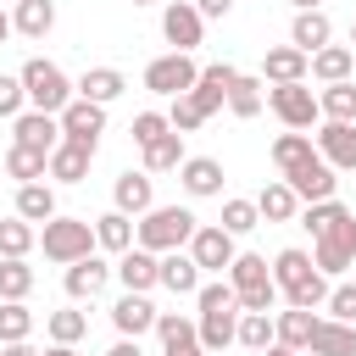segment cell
<instances>
[{
  "instance_id": "obj_1",
  "label": "cell",
  "mask_w": 356,
  "mask_h": 356,
  "mask_svg": "<svg viewBox=\"0 0 356 356\" xmlns=\"http://www.w3.org/2000/svg\"><path fill=\"white\" fill-rule=\"evenodd\" d=\"M306 228L317 239V267L323 273H345L356 261V211H345L339 200H312Z\"/></svg>"
},
{
  "instance_id": "obj_2",
  "label": "cell",
  "mask_w": 356,
  "mask_h": 356,
  "mask_svg": "<svg viewBox=\"0 0 356 356\" xmlns=\"http://www.w3.org/2000/svg\"><path fill=\"white\" fill-rule=\"evenodd\" d=\"M273 284L289 295V306H323L328 300V284H323V267L306 256V250H278V261H273Z\"/></svg>"
},
{
  "instance_id": "obj_3",
  "label": "cell",
  "mask_w": 356,
  "mask_h": 356,
  "mask_svg": "<svg viewBox=\"0 0 356 356\" xmlns=\"http://www.w3.org/2000/svg\"><path fill=\"white\" fill-rule=\"evenodd\" d=\"M195 211H184V206H150L145 211V222H139V245L145 250H178V245H189L195 239Z\"/></svg>"
},
{
  "instance_id": "obj_4",
  "label": "cell",
  "mask_w": 356,
  "mask_h": 356,
  "mask_svg": "<svg viewBox=\"0 0 356 356\" xmlns=\"http://www.w3.org/2000/svg\"><path fill=\"white\" fill-rule=\"evenodd\" d=\"M22 89H28V100H33V111H56L61 117V106L72 100V83H67V72L56 67V61H44V56H33L22 72Z\"/></svg>"
},
{
  "instance_id": "obj_5",
  "label": "cell",
  "mask_w": 356,
  "mask_h": 356,
  "mask_svg": "<svg viewBox=\"0 0 356 356\" xmlns=\"http://www.w3.org/2000/svg\"><path fill=\"white\" fill-rule=\"evenodd\" d=\"M228 278H234V295H239L245 312H273L278 284H273V273H267V256H234Z\"/></svg>"
},
{
  "instance_id": "obj_6",
  "label": "cell",
  "mask_w": 356,
  "mask_h": 356,
  "mask_svg": "<svg viewBox=\"0 0 356 356\" xmlns=\"http://www.w3.org/2000/svg\"><path fill=\"white\" fill-rule=\"evenodd\" d=\"M39 239H44V256L67 267V261H78V256L95 250V222H83V217H50Z\"/></svg>"
},
{
  "instance_id": "obj_7",
  "label": "cell",
  "mask_w": 356,
  "mask_h": 356,
  "mask_svg": "<svg viewBox=\"0 0 356 356\" xmlns=\"http://www.w3.org/2000/svg\"><path fill=\"white\" fill-rule=\"evenodd\" d=\"M195 78H200V67L189 61V50L156 56V61L145 67V89H156V95H189V89H195Z\"/></svg>"
},
{
  "instance_id": "obj_8",
  "label": "cell",
  "mask_w": 356,
  "mask_h": 356,
  "mask_svg": "<svg viewBox=\"0 0 356 356\" xmlns=\"http://www.w3.org/2000/svg\"><path fill=\"white\" fill-rule=\"evenodd\" d=\"M100 134H106V106L100 100H67L61 106V139H72V145H83V150H95L100 145Z\"/></svg>"
},
{
  "instance_id": "obj_9",
  "label": "cell",
  "mask_w": 356,
  "mask_h": 356,
  "mask_svg": "<svg viewBox=\"0 0 356 356\" xmlns=\"http://www.w3.org/2000/svg\"><path fill=\"white\" fill-rule=\"evenodd\" d=\"M267 100H273V111H278L289 128H312V117H323V106H317V95L306 89V78H300V83H278Z\"/></svg>"
},
{
  "instance_id": "obj_10",
  "label": "cell",
  "mask_w": 356,
  "mask_h": 356,
  "mask_svg": "<svg viewBox=\"0 0 356 356\" xmlns=\"http://www.w3.org/2000/svg\"><path fill=\"white\" fill-rule=\"evenodd\" d=\"M234 78H239V72H234V67H222V61H217V67H206V72L195 78V89H189V106H195L200 117H211V111H217V106L228 100Z\"/></svg>"
},
{
  "instance_id": "obj_11",
  "label": "cell",
  "mask_w": 356,
  "mask_h": 356,
  "mask_svg": "<svg viewBox=\"0 0 356 356\" xmlns=\"http://www.w3.org/2000/svg\"><path fill=\"white\" fill-rule=\"evenodd\" d=\"M189 256L200 261V267H211V273H222V267H234V234L228 228H195V239H189Z\"/></svg>"
},
{
  "instance_id": "obj_12",
  "label": "cell",
  "mask_w": 356,
  "mask_h": 356,
  "mask_svg": "<svg viewBox=\"0 0 356 356\" xmlns=\"http://www.w3.org/2000/svg\"><path fill=\"white\" fill-rule=\"evenodd\" d=\"M284 184H289V189H295L306 206H312V200H334V189H339V178H334V167H328L323 156H317V161H306L300 172H289Z\"/></svg>"
},
{
  "instance_id": "obj_13",
  "label": "cell",
  "mask_w": 356,
  "mask_h": 356,
  "mask_svg": "<svg viewBox=\"0 0 356 356\" xmlns=\"http://www.w3.org/2000/svg\"><path fill=\"white\" fill-rule=\"evenodd\" d=\"M106 278H111V267L89 250V256H78V261H67V295L72 300H95L100 289H106Z\"/></svg>"
},
{
  "instance_id": "obj_14",
  "label": "cell",
  "mask_w": 356,
  "mask_h": 356,
  "mask_svg": "<svg viewBox=\"0 0 356 356\" xmlns=\"http://www.w3.org/2000/svg\"><path fill=\"white\" fill-rule=\"evenodd\" d=\"M317 145H323V161H328V167L356 172V122H323Z\"/></svg>"
},
{
  "instance_id": "obj_15",
  "label": "cell",
  "mask_w": 356,
  "mask_h": 356,
  "mask_svg": "<svg viewBox=\"0 0 356 356\" xmlns=\"http://www.w3.org/2000/svg\"><path fill=\"white\" fill-rule=\"evenodd\" d=\"M161 33H167V44L195 50V44H200V11H195V6H184V0H172V6L161 11Z\"/></svg>"
},
{
  "instance_id": "obj_16",
  "label": "cell",
  "mask_w": 356,
  "mask_h": 356,
  "mask_svg": "<svg viewBox=\"0 0 356 356\" xmlns=\"http://www.w3.org/2000/svg\"><path fill=\"white\" fill-rule=\"evenodd\" d=\"M117 278H122V289H150V284H161V261H156V250H122V261H117Z\"/></svg>"
},
{
  "instance_id": "obj_17",
  "label": "cell",
  "mask_w": 356,
  "mask_h": 356,
  "mask_svg": "<svg viewBox=\"0 0 356 356\" xmlns=\"http://www.w3.org/2000/svg\"><path fill=\"white\" fill-rule=\"evenodd\" d=\"M156 317H161V312H156V306H150V300H145L139 289H128V295H122V300L111 306V323H117V328H122L128 339H139L145 328H156Z\"/></svg>"
},
{
  "instance_id": "obj_18",
  "label": "cell",
  "mask_w": 356,
  "mask_h": 356,
  "mask_svg": "<svg viewBox=\"0 0 356 356\" xmlns=\"http://www.w3.org/2000/svg\"><path fill=\"white\" fill-rule=\"evenodd\" d=\"M156 334H161L167 356H195V350H206V345H200V328H195L189 317H178V312H161V317H156Z\"/></svg>"
},
{
  "instance_id": "obj_19",
  "label": "cell",
  "mask_w": 356,
  "mask_h": 356,
  "mask_svg": "<svg viewBox=\"0 0 356 356\" xmlns=\"http://www.w3.org/2000/svg\"><path fill=\"white\" fill-rule=\"evenodd\" d=\"M56 139H61V117H56V111H22V117H17V145L56 150Z\"/></svg>"
},
{
  "instance_id": "obj_20",
  "label": "cell",
  "mask_w": 356,
  "mask_h": 356,
  "mask_svg": "<svg viewBox=\"0 0 356 356\" xmlns=\"http://www.w3.org/2000/svg\"><path fill=\"white\" fill-rule=\"evenodd\" d=\"M161 284H167L172 295H200V261L184 256V250H167V256H161Z\"/></svg>"
},
{
  "instance_id": "obj_21",
  "label": "cell",
  "mask_w": 356,
  "mask_h": 356,
  "mask_svg": "<svg viewBox=\"0 0 356 356\" xmlns=\"http://www.w3.org/2000/svg\"><path fill=\"white\" fill-rule=\"evenodd\" d=\"M306 350H312V356H356V328L339 323V317H334V323H317Z\"/></svg>"
},
{
  "instance_id": "obj_22",
  "label": "cell",
  "mask_w": 356,
  "mask_h": 356,
  "mask_svg": "<svg viewBox=\"0 0 356 356\" xmlns=\"http://www.w3.org/2000/svg\"><path fill=\"white\" fill-rule=\"evenodd\" d=\"M89 156H95V150H83V145L61 139V145L50 150V178H61V184H83V172H89Z\"/></svg>"
},
{
  "instance_id": "obj_23",
  "label": "cell",
  "mask_w": 356,
  "mask_h": 356,
  "mask_svg": "<svg viewBox=\"0 0 356 356\" xmlns=\"http://www.w3.org/2000/svg\"><path fill=\"white\" fill-rule=\"evenodd\" d=\"M306 67H312V56L295 50V44H289V50H267V61H261V72H267L273 83H300Z\"/></svg>"
},
{
  "instance_id": "obj_24",
  "label": "cell",
  "mask_w": 356,
  "mask_h": 356,
  "mask_svg": "<svg viewBox=\"0 0 356 356\" xmlns=\"http://www.w3.org/2000/svg\"><path fill=\"white\" fill-rule=\"evenodd\" d=\"M328 33H334V28H328V17H323V11H300V17H295V28H289L295 50H306V56H317V50L328 44Z\"/></svg>"
},
{
  "instance_id": "obj_25",
  "label": "cell",
  "mask_w": 356,
  "mask_h": 356,
  "mask_svg": "<svg viewBox=\"0 0 356 356\" xmlns=\"http://www.w3.org/2000/svg\"><path fill=\"white\" fill-rule=\"evenodd\" d=\"M44 167H50V150H33V145H11L6 150V172L22 178V184H39Z\"/></svg>"
},
{
  "instance_id": "obj_26",
  "label": "cell",
  "mask_w": 356,
  "mask_h": 356,
  "mask_svg": "<svg viewBox=\"0 0 356 356\" xmlns=\"http://www.w3.org/2000/svg\"><path fill=\"white\" fill-rule=\"evenodd\" d=\"M184 189H189V195H217V189H222V161L189 156V161H184Z\"/></svg>"
},
{
  "instance_id": "obj_27",
  "label": "cell",
  "mask_w": 356,
  "mask_h": 356,
  "mask_svg": "<svg viewBox=\"0 0 356 356\" xmlns=\"http://www.w3.org/2000/svg\"><path fill=\"white\" fill-rule=\"evenodd\" d=\"M95 245H106V250H134V222H128V211H106V217H95Z\"/></svg>"
},
{
  "instance_id": "obj_28",
  "label": "cell",
  "mask_w": 356,
  "mask_h": 356,
  "mask_svg": "<svg viewBox=\"0 0 356 356\" xmlns=\"http://www.w3.org/2000/svg\"><path fill=\"white\" fill-rule=\"evenodd\" d=\"M312 328H317V317H312L306 306H289V312H278V345H289V350H306V345H312Z\"/></svg>"
},
{
  "instance_id": "obj_29",
  "label": "cell",
  "mask_w": 356,
  "mask_h": 356,
  "mask_svg": "<svg viewBox=\"0 0 356 356\" xmlns=\"http://www.w3.org/2000/svg\"><path fill=\"white\" fill-rule=\"evenodd\" d=\"M317 106H323V117H328V122H356V83H350V78L328 83V89L317 95Z\"/></svg>"
},
{
  "instance_id": "obj_30",
  "label": "cell",
  "mask_w": 356,
  "mask_h": 356,
  "mask_svg": "<svg viewBox=\"0 0 356 356\" xmlns=\"http://www.w3.org/2000/svg\"><path fill=\"white\" fill-rule=\"evenodd\" d=\"M122 89H128V83H122V72H117V67H89V72H83V83H78V95H83V100H100V106H106V100H117Z\"/></svg>"
},
{
  "instance_id": "obj_31",
  "label": "cell",
  "mask_w": 356,
  "mask_h": 356,
  "mask_svg": "<svg viewBox=\"0 0 356 356\" xmlns=\"http://www.w3.org/2000/svg\"><path fill=\"white\" fill-rule=\"evenodd\" d=\"M145 167H150V172L184 167V134H178V128H167L161 139H150V145H145Z\"/></svg>"
},
{
  "instance_id": "obj_32",
  "label": "cell",
  "mask_w": 356,
  "mask_h": 356,
  "mask_svg": "<svg viewBox=\"0 0 356 356\" xmlns=\"http://www.w3.org/2000/svg\"><path fill=\"white\" fill-rule=\"evenodd\" d=\"M111 195H117V211H128V217L150 211V178H145V172H122Z\"/></svg>"
},
{
  "instance_id": "obj_33",
  "label": "cell",
  "mask_w": 356,
  "mask_h": 356,
  "mask_svg": "<svg viewBox=\"0 0 356 356\" xmlns=\"http://www.w3.org/2000/svg\"><path fill=\"white\" fill-rule=\"evenodd\" d=\"M295 206H300V195H295L289 184H267V189L256 195V211H261L267 222H289V217H295Z\"/></svg>"
},
{
  "instance_id": "obj_34",
  "label": "cell",
  "mask_w": 356,
  "mask_h": 356,
  "mask_svg": "<svg viewBox=\"0 0 356 356\" xmlns=\"http://www.w3.org/2000/svg\"><path fill=\"white\" fill-rule=\"evenodd\" d=\"M273 161H278V167H284V178H289V172H300L306 161H317V150H312V139H306V134H284V139L273 145Z\"/></svg>"
},
{
  "instance_id": "obj_35",
  "label": "cell",
  "mask_w": 356,
  "mask_h": 356,
  "mask_svg": "<svg viewBox=\"0 0 356 356\" xmlns=\"http://www.w3.org/2000/svg\"><path fill=\"white\" fill-rule=\"evenodd\" d=\"M17 217H28V222H50V217H56V195H50L44 184H22V189H17Z\"/></svg>"
},
{
  "instance_id": "obj_36",
  "label": "cell",
  "mask_w": 356,
  "mask_h": 356,
  "mask_svg": "<svg viewBox=\"0 0 356 356\" xmlns=\"http://www.w3.org/2000/svg\"><path fill=\"white\" fill-rule=\"evenodd\" d=\"M50 22H56V6H50V0H17V28H22L28 39H44Z\"/></svg>"
},
{
  "instance_id": "obj_37",
  "label": "cell",
  "mask_w": 356,
  "mask_h": 356,
  "mask_svg": "<svg viewBox=\"0 0 356 356\" xmlns=\"http://www.w3.org/2000/svg\"><path fill=\"white\" fill-rule=\"evenodd\" d=\"M312 72H317L323 83H339V78H350V50H345V44H323V50L312 56Z\"/></svg>"
},
{
  "instance_id": "obj_38",
  "label": "cell",
  "mask_w": 356,
  "mask_h": 356,
  "mask_svg": "<svg viewBox=\"0 0 356 356\" xmlns=\"http://www.w3.org/2000/svg\"><path fill=\"white\" fill-rule=\"evenodd\" d=\"M278 339V323L267 317V312H245L239 317V345H250V350H267Z\"/></svg>"
},
{
  "instance_id": "obj_39",
  "label": "cell",
  "mask_w": 356,
  "mask_h": 356,
  "mask_svg": "<svg viewBox=\"0 0 356 356\" xmlns=\"http://www.w3.org/2000/svg\"><path fill=\"white\" fill-rule=\"evenodd\" d=\"M33 289V267H22V256H6L0 261V300H22Z\"/></svg>"
},
{
  "instance_id": "obj_40",
  "label": "cell",
  "mask_w": 356,
  "mask_h": 356,
  "mask_svg": "<svg viewBox=\"0 0 356 356\" xmlns=\"http://www.w3.org/2000/svg\"><path fill=\"white\" fill-rule=\"evenodd\" d=\"M28 328H33V312H28L22 300H0V345L28 339Z\"/></svg>"
},
{
  "instance_id": "obj_41",
  "label": "cell",
  "mask_w": 356,
  "mask_h": 356,
  "mask_svg": "<svg viewBox=\"0 0 356 356\" xmlns=\"http://www.w3.org/2000/svg\"><path fill=\"white\" fill-rule=\"evenodd\" d=\"M28 250H33L28 217H6V222H0V256H28Z\"/></svg>"
},
{
  "instance_id": "obj_42",
  "label": "cell",
  "mask_w": 356,
  "mask_h": 356,
  "mask_svg": "<svg viewBox=\"0 0 356 356\" xmlns=\"http://www.w3.org/2000/svg\"><path fill=\"white\" fill-rule=\"evenodd\" d=\"M228 106H234V117H256V111H261V83L239 72L234 89H228Z\"/></svg>"
},
{
  "instance_id": "obj_43",
  "label": "cell",
  "mask_w": 356,
  "mask_h": 356,
  "mask_svg": "<svg viewBox=\"0 0 356 356\" xmlns=\"http://www.w3.org/2000/svg\"><path fill=\"white\" fill-rule=\"evenodd\" d=\"M83 328H89V317H83V312H72V306H67V312H50V339H56V345L83 339Z\"/></svg>"
},
{
  "instance_id": "obj_44",
  "label": "cell",
  "mask_w": 356,
  "mask_h": 356,
  "mask_svg": "<svg viewBox=\"0 0 356 356\" xmlns=\"http://www.w3.org/2000/svg\"><path fill=\"white\" fill-rule=\"evenodd\" d=\"M256 217H261L256 200H228V206H222V228H228V234H250Z\"/></svg>"
},
{
  "instance_id": "obj_45",
  "label": "cell",
  "mask_w": 356,
  "mask_h": 356,
  "mask_svg": "<svg viewBox=\"0 0 356 356\" xmlns=\"http://www.w3.org/2000/svg\"><path fill=\"white\" fill-rule=\"evenodd\" d=\"M167 128H172V122H167L161 111H139V117H134V145H150V139H161Z\"/></svg>"
},
{
  "instance_id": "obj_46",
  "label": "cell",
  "mask_w": 356,
  "mask_h": 356,
  "mask_svg": "<svg viewBox=\"0 0 356 356\" xmlns=\"http://www.w3.org/2000/svg\"><path fill=\"white\" fill-rule=\"evenodd\" d=\"M22 100H28L22 78H6V72H0V117H17V111H22Z\"/></svg>"
},
{
  "instance_id": "obj_47",
  "label": "cell",
  "mask_w": 356,
  "mask_h": 356,
  "mask_svg": "<svg viewBox=\"0 0 356 356\" xmlns=\"http://www.w3.org/2000/svg\"><path fill=\"white\" fill-rule=\"evenodd\" d=\"M328 312H334L339 323H350V317H356V284H339V289H328Z\"/></svg>"
},
{
  "instance_id": "obj_48",
  "label": "cell",
  "mask_w": 356,
  "mask_h": 356,
  "mask_svg": "<svg viewBox=\"0 0 356 356\" xmlns=\"http://www.w3.org/2000/svg\"><path fill=\"white\" fill-rule=\"evenodd\" d=\"M167 122H172V128H178V134H189V128H200V122H206V117H200V111H195V106H189V95H178V100H172V117H167Z\"/></svg>"
},
{
  "instance_id": "obj_49",
  "label": "cell",
  "mask_w": 356,
  "mask_h": 356,
  "mask_svg": "<svg viewBox=\"0 0 356 356\" xmlns=\"http://www.w3.org/2000/svg\"><path fill=\"white\" fill-rule=\"evenodd\" d=\"M228 6H234V0H195L200 17H228Z\"/></svg>"
},
{
  "instance_id": "obj_50",
  "label": "cell",
  "mask_w": 356,
  "mask_h": 356,
  "mask_svg": "<svg viewBox=\"0 0 356 356\" xmlns=\"http://www.w3.org/2000/svg\"><path fill=\"white\" fill-rule=\"evenodd\" d=\"M106 356H145V350H139V339H128V334H122V339H117Z\"/></svg>"
},
{
  "instance_id": "obj_51",
  "label": "cell",
  "mask_w": 356,
  "mask_h": 356,
  "mask_svg": "<svg viewBox=\"0 0 356 356\" xmlns=\"http://www.w3.org/2000/svg\"><path fill=\"white\" fill-rule=\"evenodd\" d=\"M0 356H39V350H28V345H22V339H17V345H6V350H0Z\"/></svg>"
},
{
  "instance_id": "obj_52",
  "label": "cell",
  "mask_w": 356,
  "mask_h": 356,
  "mask_svg": "<svg viewBox=\"0 0 356 356\" xmlns=\"http://www.w3.org/2000/svg\"><path fill=\"white\" fill-rule=\"evenodd\" d=\"M261 356H295V350H289V345H278V339H273V345H267V350H261Z\"/></svg>"
},
{
  "instance_id": "obj_53",
  "label": "cell",
  "mask_w": 356,
  "mask_h": 356,
  "mask_svg": "<svg viewBox=\"0 0 356 356\" xmlns=\"http://www.w3.org/2000/svg\"><path fill=\"white\" fill-rule=\"evenodd\" d=\"M39 356H72V345H50V350H39Z\"/></svg>"
},
{
  "instance_id": "obj_54",
  "label": "cell",
  "mask_w": 356,
  "mask_h": 356,
  "mask_svg": "<svg viewBox=\"0 0 356 356\" xmlns=\"http://www.w3.org/2000/svg\"><path fill=\"white\" fill-rule=\"evenodd\" d=\"M289 6H300V11H317V6H323V0H289Z\"/></svg>"
},
{
  "instance_id": "obj_55",
  "label": "cell",
  "mask_w": 356,
  "mask_h": 356,
  "mask_svg": "<svg viewBox=\"0 0 356 356\" xmlns=\"http://www.w3.org/2000/svg\"><path fill=\"white\" fill-rule=\"evenodd\" d=\"M6 33H11V17H6V11H0V44H6Z\"/></svg>"
},
{
  "instance_id": "obj_56",
  "label": "cell",
  "mask_w": 356,
  "mask_h": 356,
  "mask_svg": "<svg viewBox=\"0 0 356 356\" xmlns=\"http://www.w3.org/2000/svg\"><path fill=\"white\" fill-rule=\"evenodd\" d=\"M350 44H356V22H350Z\"/></svg>"
},
{
  "instance_id": "obj_57",
  "label": "cell",
  "mask_w": 356,
  "mask_h": 356,
  "mask_svg": "<svg viewBox=\"0 0 356 356\" xmlns=\"http://www.w3.org/2000/svg\"><path fill=\"white\" fill-rule=\"evenodd\" d=\"M134 6H150V0H134Z\"/></svg>"
},
{
  "instance_id": "obj_58",
  "label": "cell",
  "mask_w": 356,
  "mask_h": 356,
  "mask_svg": "<svg viewBox=\"0 0 356 356\" xmlns=\"http://www.w3.org/2000/svg\"><path fill=\"white\" fill-rule=\"evenodd\" d=\"M195 356H211V350H195Z\"/></svg>"
}]
</instances>
